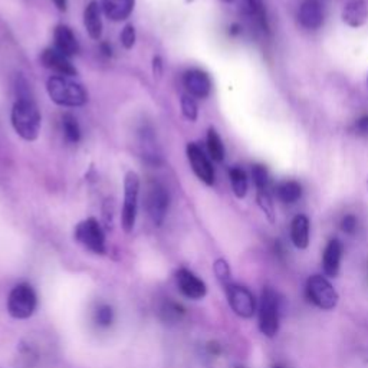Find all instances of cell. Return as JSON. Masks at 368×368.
Listing matches in <instances>:
<instances>
[{"label": "cell", "instance_id": "35", "mask_svg": "<svg viewBox=\"0 0 368 368\" xmlns=\"http://www.w3.org/2000/svg\"><path fill=\"white\" fill-rule=\"evenodd\" d=\"M153 72H154V77L157 78H160L163 74V60L160 56L153 58Z\"/></svg>", "mask_w": 368, "mask_h": 368}, {"label": "cell", "instance_id": "32", "mask_svg": "<svg viewBox=\"0 0 368 368\" xmlns=\"http://www.w3.org/2000/svg\"><path fill=\"white\" fill-rule=\"evenodd\" d=\"M121 43L126 49H131L136 43L137 35H136V28L133 25H127L121 32Z\"/></svg>", "mask_w": 368, "mask_h": 368}, {"label": "cell", "instance_id": "23", "mask_svg": "<svg viewBox=\"0 0 368 368\" xmlns=\"http://www.w3.org/2000/svg\"><path fill=\"white\" fill-rule=\"evenodd\" d=\"M184 314H186L184 306L171 299H167L160 308V317L164 323H178Z\"/></svg>", "mask_w": 368, "mask_h": 368}, {"label": "cell", "instance_id": "10", "mask_svg": "<svg viewBox=\"0 0 368 368\" xmlns=\"http://www.w3.org/2000/svg\"><path fill=\"white\" fill-rule=\"evenodd\" d=\"M186 153H188V158L190 161L192 170L197 175V178L205 184H207V186H212L215 183V168L209 157L205 154V151L196 143H190L188 144Z\"/></svg>", "mask_w": 368, "mask_h": 368}, {"label": "cell", "instance_id": "7", "mask_svg": "<svg viewBox=\"0 0 368 368\" xmlns=\"http://www.w3.org/2000/svg\"><path fill=\"white\" fill-rule=\"evenodd\" d=\"M170 206V195L164 184L157 180H150L147 184L146 197H144V207L156 226H161Z\"/></svg>", "mask_w": 368, "mask_h": 368}, {"label": "cell", "instance_id": "5", "mask_svg": "<svg viewBox=\"0 0 368 368\" xmlns=\"http://www.w3.org/2000/svg\"><path fill=\"white\" fill-rule=\"evenodd\" d=\"M38 306V295L29 283L16 285L8 298V311L16 320L31 318Z\"/></svg>", "mask_w": 368, "mask_h": 368}, {"label": "cell", "instance_id": "38", "mask_svg": "<svg viewBox=\"0 0 368 368\" xmlns=\"http://www.w3.org/2000/svg\"><path fill=\"white\" fill-rule=\"evenodd\" d=\"M209 351H210V354L217 355V354L220 352V347H219V344H216V342H210V344H209Z\"/></svg>", "mask_w": 368, "mask_h": 368}, {"label": "cell", "instance_id": "42", "mask_svg": "<svg viewBox=\"0 0 368 368\" xmlns=\"http://www.w3.org/2000/svg\"><path fill=\"white\" fill-rule=\"evenodd\" d=\"M367 84H368V77H367Z\"/></svg>", "mask_w": 368, "mask_h": 368}, {"label": "cell", "instance_id": "29", "mask_svg": "<svg viewBox=\"0 0 368 368\" xmlns=\"http://www.w3.org/2000/svg\"><path fill=\"white\" fill-rule=\"evenodd\" d=\"M213 271L216 278L219 279V282L224 286H227L229 283H232V272H230V266L224 259H217L213 265Z\"/></svg>", "mask_w": 368, "mask_h": 368}, {"label": "cell", "instance_id": "24", "mask_svg": "<svg viewBox=\"0 0 368 368\" xmlns=\"http://www.w3.org/2000/svg\"><path fill=\"white\" fill-rule=\"evenodd\" d=\"M63 130H64V136L67 139V141L77 144L81 140V127L78 124V119L70 114L65 112L63 115Z\"/></svg>", "mask_w": 368, "mask_h": 368}, {"label": "cell", "instance_id": "27", "mask_svg": "<svg viewBox=\"0 0 368 368\" xmlns=\"http://www.w3.org/2000/svg\"><path fill=\"white\" fill-rule=\"evenodd\" d=\"M181 112L183 115L186 117L189 121H196L197 119V115H199V108H197V104L195 101V98L189 94H184L181 97Z\"/></svg>", "mask_w": 368, "mask_h": 368}, {"label": "cell", "instance_id": "36", "mask_svg": "<svg viewBox=\"0 0 368 368\" xmlns=\"http://www.w3.org/2000/svg\"><path fill=\"white\" fill-rule=\"evenodd\" d=\"M58 11L65 12L68 9V0H52Z\"/></svg>", "mask_w": 368, "mask_h": 368}, {"label": "cell", "instance_id": "37", "mask_svg": "<svg viewBox=\"0 0 368 368\" xmlns=\"http://www.w3.org/2000/svg\"><path fill=\"white\" fill-rule=\"evenodd\" d=\"M101 52L105 55V56H111L112 55V48L108 42H102L101 43Z\"/></svg>", "mask_w": 368, "mask_h": 368}, {"label": "cell", "instance_id": "21", "mask_svg": "<svg viewBox=\"0 0 368 368\" xmlns=\"http://www.w3.org/2000/svg\"><path fill=\"white\" fill-rule=\"evenodd\" d=\"M276 196L278 199L285 205H293L296 203L302 196V188L301 184L295 180H286L278 184L276 188Z\"/></svg>", "mask_w": 368, "mask_h": 368}, {"label": "cell", "instance_id": "2", "mask_svg": "<svg viewBox=\"0 0 368 368\" xmlns=\"http://www.w3.org/2000/svg\"><path fill=\"white\" fill-rule=\"evenodd\" d=\"M49 98L60 107H81L88 101V94L82 84L72 80V77L53 75L46 82Z\"/></svg>", "mask_w": 368, "mask_h": 368}, {"label": "cell", "instance_id": "25", "mask_svg": "<svg viewBox=\"0 0 368 368\" xmlns=\"http://www.w3.org/2000/svg\"><path fill=\"white\" fill-rule=\"evenodd\" d=\"M207 150H209V156L212 160L219 161V163L223 161L224 146H223L220 136L217 134V131L213 127H210L207 131Z\"/></svg>", "mask_w": 368, "mask_h": 368}, {"label": "cell", "instance_id": "43", "mask_svg": "<svg viewBox=\"0 0 368 368\" xmlns=\"http://www.w3.org/2000/svg\"><path fill=\"white\" fill-rule=\"evenodd\" d=\"M237 368H242V367H237Z\"/></svg>", "mask_w": 368, "mask_h": 368}, {"label": "cell", "instance_id": "20", "mask_svg": "<svg viewBox=\"0 0 368 368\" xmlns=\"http://www.w3.org/2000/svg\"><path fill=\"white\" fill-rule=\"evenodd\" d=\"M84 25L85 29L94 40H99L102 36V18L101 9L97 0H91L84 11Z\"/></svg>", "mask_w": 368, "mask_h": 368}, {"label": "cell", "instance_id": "1", "mask_svg": "<svg viewBox=\"0 0 368 368\" xmlns=\"http://www.w3.org/2000/svg\"><path fill=\"white\" fill-rule=\"evenodd\" d=\"M12 126L16 134L26 140L35 141L39 137L42 117L32 97H19L12 107Z\"/></svg>", "mask_w": 368, "mask_h": 368}, {"label": "cell", "instance_id": "16", "mask_svg": "<svg viewBox=\"0 0 368 368\" xmlns=\"http://www.w3.org/2000/svg\"><path fill=\"white\" fill-rule=\"evenodd\" d=\"M342 251V243L338 239H331L327 243L323 255V269L327 276L335 278L340 274Z\"/></svg>", "mask_w": 368, "mask_h": 368}, {"label": "cell", "instance_id": "3", "mask_svg": "<svg viewBox=\"0 0 368 368\" xmlns=\"http://www.w3.org/2000/svg\"><path fill=\"white\" fill-rule=\"evenodd\" d=\"M279 314H281V299L272 288L262 291L259 303V330L268 337H276L279 331Z\"/></svg>", "mask_w": 368, "mask_h": 368}, {"label": "cell", "instance_id": "11", "mask_svg": "<svg viewBox=\"0 0 368 368\" xmlns=\"http://www.w3.org/2000/svg\"><path fill=\"white\" fill-rule=\"evenodd\" d=\"M175 283L184 296L193 301L203 299L207 293L206 283L196 274L186 268H180L175 272Z\"/></svg>", "mask_w": 368, "mask_h": 368}, {"label": "cell", "instance_id": "30", "mask_svg": "<svg viewBox=\"0 0 368 368\" xmlns=\"http://www.w3.org/2000/svg\"><path fill=\"white\" fill-rule=\"evenodd\" d=\"M258 205L264 210V213L268 216V219L274 223L275 222V212H274V203L271 199V195L268 190H258Z\"/></svg>", "mask_w": 368, "mask_h": 368}, {"label": "cell", "instance_id": "31", "mask_svg": "<svg viewBox=\"0 0 368 368\" xmlns=\"http://www.w3.org/2000/svg\"><path fill=\"white\" fill-rule=\"evenodd\" d=\"M95 321L99 327H109L114 321V311L109 305H101L95 311Z\"/></svg>", "mask_w": 368, "mask_h": 368}, {"label": "cell", "instance_id": "4", "mask_svg": "<svg viewBox=\"0 0 368 368\" xmlns=\"http://www.w3.org/2000/svg\"><path fill=\"white\" fill-rule=\"evenodd\" d=\"M305 293L311 303H314L317 308L324 311L334 310L340 299L335 288L323 275L310 276V279L306 281Z\"/></svg>", "mask_w": 368, "mask_h": 368}, {"label": "cell", "instance_id": "15", "mask_svg": "<svg viewBox=\"0 0 368 368\" xmlns=\"http://www.w3.org/2000/svg\"><path fill=\"white\" fill-rule=\"evenodd\" d=\"M53 40H55V49L59 50L63 55L71 58L80 53V42L72 32V29L67 25H58L53 31Z\"/></svg>", "mask_w": 368, "mask_h": 368}, {"label": "cell", "instance_id": "34", "mask_svg": "<svg viewBox=\"0 0 368 368\" xmlns=\"http://www.w3.org/2000/svg\"><path fill=\"white\" fill-rule=\"evenodd\" d=\"M354 130L358 136H367L368 134V115H362L355 121Z\"/></svg>", "mask_w": 368, "mask_h": 368}, {"label": "cell", "instance_id": "39", "mask_svg": "<svg viewBox=\"0 0 368 368\" xmlns=\"http://www.w3.org/2000/svg\"><path fill=\"white\" fill-rule=\"evenodd\" d=\"M240 31H239V26L237 25H233L232 26V35H234V33H239Z\"/></svg>", "mask_w": 368, "mask_h": 368}, {"label": "cell", "instance_id": "6", "mask_svg": "<svg viewBox=\"0 0 368 368\" xmlns=\"http://www.w3.org/2000/svg\"><path fill=\"white\" fill-rule=\"evenodd\" d=\"M140 195V177L136 171H129L124 178V205L121 212V224L126 233L133 232L137 220Z\"/></svg>", "mask_w": 368, "mask_h": 368}, {"label": "cell", "instance_id": "14", "mask_svg": "<svg viewBox=\"0 0 368 368\" xmlns=\"http://www.w3.org/2000/svg\"><path fill=\"white\" fill-rule=\"evenodd\" d=\"M183 85L193 98H207L212 92V80L202 70H189L183 75Z\"/></svg>", "mask_w": 368, "mask_h": 368}, {"label": "cell", "instance_id": "19", "mask_svg": "<svg viewBox=\"0 0 368 368\" xmlns=\"http://www.w3.org/2000/svg\"><path fill=\"white\" fill-rule=\"evenodd\" d=\"M291 239L293 247L303 251L310 244V219L305 215H296L291 223Z\"/></svg>", "mask_w": 368, "mask_h": 368}, {"label": "cell", "instance_id": "18", "mask_svg": "<svg viewBox=\"0 0 368 368\" xmlns=\"http://www.w3.org/2000/svg\"><path fill=\"white\" fill-rule=\"evenodd\" d=\"M136 0H102V12L112 22H122L130 18Z\"/></svg>", "mask_w": 368, "mask_h": 368}, {"label": "cell", "instance_id": "40", "mask_svg": "<svg viewBox=\"0 0 368 368\" xmlns=\"http://www.w3.org/2000/svg\"><path fill=\"white\" fill-rule=\"evenodd\" d=\"M274 368H285V367H282V365H279V364H276V365H274Z\"/></svg>", "mask_w": 368, "mask_h": 368}, {"label": "cell", "instance_id": "33", "mask_svg": "<svg viewBox=\"0 0 368 368\" xmlns=\"http://www.w3.org/2000/svg\"><path fill=\"white\" fill-rule=\"evenodd\" d=\"M358 226V220L354 215H345L341 220V230L347 234H354Z\"/></svg>", "mask_w": 368, "mask_h": 368}, {"label": "cell", "instance_id": "13", "mask_svg": "<svg viewBox=\"0 0 368 368\" xmlns=\"http://www.w3.org/2000/svg\"><path fill=\"white\" fill-rule=\"evenodd\" d=\"M298 21L308 31L320 29L324 25V8L320 0H303L298 11Z\"/></svg>", "mask_w": 368, "mask_h": 368}, {"label": "cell", "instance_id": "8", "mask_svg": "<svg viewBox=\"0 0 368 368\" xmlns=\"http://www.w3.org/2000/svg\"><path fill=\"white\" fill-rule=\"evenodd\" d=\"M75 239L82 247L97 255H105L107 243L102 226L95 217H90L78 223L75 227Z\"/></svg>", "mask_w": 368, "mask_h": 368}, {"label": "cell", "instance_id": "22", "mask_svg": "<svg viewBox=\"0 0 368 368\" xmlns=\"http://www.w3.org/2000/svg\"><path fill=\"white\" fill-rule=\"evenodd\" d=\"M229 177L232 183V190L236 197L243 199L248 193V175L240 167H232L229 170Z\"/></svg>", "mask_w": 368, "mask_h": 368}, {"label": "cell", "instance_id": "17", "mask_svg": "<svg viewBox=\"0 0 368 368\" xmlns=\"http://www.w3.org/2000/svg\"><path fill=\"white\" fill-rule=\"evenodd\" d=\"M342 22L350 28H361L368 21V6L365 0H348L342 8Z\"/></svg>", "mask_w": 368, "mask_h": 368}, {"label": "cell", "instance_id": "12", "mask_svg": "<svg viewBox=\"0 0 368 368\" xmlns=\"http://www.w3.org/2000/svg\"><path fill=\"white\" fill-rule=\"evenodd\" d=\"M40 63L46 70L53 71L58 75H64V77H75L77 75V68L71 64L70 58L63 55L55 48H46L42 52Z\"/></svg>", "mask_w": 368, "mask_h": 368}, {"label": "cell", "instance_id": "9", "mask_svg": "<svg viewBox=\"0 0 368 368\" xmlns=\"http://www.w3.org/2000/svg\"><path fill=\"white\" fill-rule=\"evenodd\" d=\"M227 301L232 311L240 318H252L256 313V299L254 293L247 288L237 283H229L224 286Z\"/></svg>", "mask_w": 368, "mask_h": 368}, {"label": "cell", "instance_id": "41", "mask_svg": "<svg viewBox=\"0 0 368 368\" xmlns=\"http://www.w3.org/2000/svg\"><path fill=\"white\" fill-rule=\"evenodd\" d=\"M224 2H229V4H232V2H234V0H224Z\"/></svg>", "mask_w": 368, "mask_h": 368}, {"label": "cell", "instance_id": "26", "mask_svg": "<svg viewBox=\"0 0 368 368\" xmlns=\"http://www.w3.org/2000/svg\"><path fill=\"white\" fill-rule=\"evenodd\" d=\"M248 9L252 16L256 18L259 26L269 33V21L266 15V8L264 5V0H248Z\"/></svg>", "mask_w": 368, "mask_h": 368}, {"label": "cell", "instance_id": "28", "mask_svg": "<svg viewBox=\"0 0 368 368\" xmlns=\"http://www.w3.org/2000/svg\"><path fill=\"white\" fill-rule=\"evenodd\" d=\"M252 178L258 190H268V183H269V174L265 166L255 164L252 167Z\"/></svg>", "mask_w": 368, "mask_h": 368}]
</instances>
